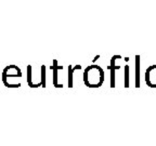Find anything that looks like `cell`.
Instances as JSON below:
<instances>
[{
    "label": "cell",
    "mask_w": 156,
    "mask_h": 146,
    "mask_svg": "<svg viewBox=\"0 0 156 146\" xmlns=\"http://www.w3.org/2000/svg\"><path fill=\"white\" fill-rule=\"evenodd\" d=\"M145 81L150 88H156V65L150 66L146 69Z\"/></svg>",
    "instance_id": "obj_2"
},
{
    "label": "cell",
    "mask_w": 156,
    "mask_h": 146,
    "mask_svg": "<svg viewBox=\"0 0 156 146\" xmlns=\"http://www.w3.org/2000/svg\"><path fill=\"white\" fill-rule=\"evenodd\" d=\"M98 58H99V55H98V56H95V57H94V58H93V62H95V61H97Z\"/></svg>",
    "instance_id": "obj_9"
},
{
    "label": "cell",
    "mask_w": 156,
    "mask_h": 146,
    "mask_svg": "<svg viewBox=\"0 0 156 146\" xmlns=\"http://www.w3.org/2000/svg\"><path fill=\"white\" fill-rule=\"evenodd\" d=\"M56 64H58V62H56V60H54L53 61V66H51V69L53 71V82H54V85L55 87H62V85H58V69H62V66H56Z\"/></svg>",
    "instance_id": "obj_4"
},
{
    "label": "cell",
    "mask_w": 156,
    "mask_h": 146,
    "mask_svg": "<svg viewBox=\"0 0 156 146\" xmlns=\"http://www.w3.org/2000/svg\"><path fill=\"white\" fill-rule=\"evenodd\" d=\"M81 66L80 65H76L74 68H72L71 66L68 67V74H69V76H68V87L72 88L73 87V73L75 69H80Z\"/></svg>",
    "instance_id": "obj_6"
},
{
    "label": "cell",
    "mask_w": 156,
    "mask_h": 146,
    "mask_svg": "<svg viewBox=\"0 0 156 146\" xmlns=\"http://www.w3.org/2000/svg\"><path fill=\"white\" fill-rule=\"evenodd\" d=\"M85 73H87L88 75L93 76L92 82H91L90 88H98L101 87V85L104 81V71L103 69L98 65H91L85 71Z\"/></svg>",
    "instance_id": "obj_1"
},
{
    "label": "cell",
    "mask_w": 156,
    "mask_h": 146,
    "mask_svg": "<svg viewBox=\"0 0 156 146\" xmlns=\"http://www.w3.org/2000/svg\"><path fill=\"white\" fill-rule=\"evenodd\" d=\"M41 75H42V80H41V85H44V87H46V85H44V83H46V80H44V75H46V67H44V65L41 66Z\"/></svg>",
    "instance_id": "obj_8"
},
{
    "label": "cell",
    "mask_w": 156,
    "mask_h": 146,
    "mask_svg": "<svg viewBox=\"0 0 156 146\" xmlns=\"http://www.w3.org/2000/svg\"><path fill=\"white\" fill-rule=\"evenodd\" d=\"M140 56L136 55V87L139 88L140 87Z\"/></svg>",
    "instance_id": "obj_5"
},
{
    "label": "cell",
    "mask_w": 156,
    "mask_h": 146,
    "mask_svg": "<svg viewBox=\"0 0 156 146\" xmlns=\"http://www.w3.org/2000/svg\"><path fill=\"white\" fill-rule=\"evenodd\" d=\"M125 87H129V66H125Z\"/></svg>",
    "instance_id": "obj_7"
},
{
    "label": "cell",
    "mask_w": 156,
    "mask_h": 146,
    "mask_svg": "<svg viewBox=\"0 0 156 146\" xmlns=\"http://www.w3.org/2000/svg\"><path fill=\"white\" fill-rule=\"evenodd\" d=\"M119 57L118 55L116 56H113L112 60H111V65L108 66V68L111 69V88H114L115 87V69H118L119 66H115L114 63L116 61V58Z\"/></svg>",
    "instance_id": "obj_3"
}]
</instances>
